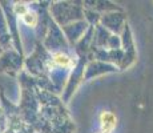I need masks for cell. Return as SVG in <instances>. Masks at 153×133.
<instances>
[{
	"label": "cell",
	"instance_id": "obj_1",
	"mask_svg": "<svg viewBox=\"0 0 153 133\" xmlns=\"http://www.w3.org/2000/svg\"><path fill=\"white\" fill-rule=\"evenodd\" d=\"M116 117L111 112H102L100 116V125H101L102 133H111L116 128Z\"/></svg>",
	"mask_w": 153,
	"mask_h": 133
},
{
	"label": "cell",
	"instance_id": "obj_2",
	"mask_svg": "<svg viewBox=\"0 0 153 133\" xmlns=\"http://www.w3.org/2000/svg\"><path fill=\"white\" fill-rule=\"evenodd\" d=\"M55 61L59 64V65H68V59L65 57V56H63V55H56L55 56Z\"/></svg>",
	"mask_w": 153,
	"mask_h": 133
},
{
	"label": "cell",
	"instance_id": "obj_3",
	"mask_svg": "<svg viewBox=\"0 0 153 133\" xmlns=\"http://www.w3.org/2000/svg\"><path fill=\"white\" fill-rule=\"evenodd\" d=\"M24 20H25V23H27V24H29V25H31V23H32V24H35V17H33V15L25 13V15H24Z\"/></svg>",
	"mask_w": 153,
	"mask_h": 133
}]
</instances>
